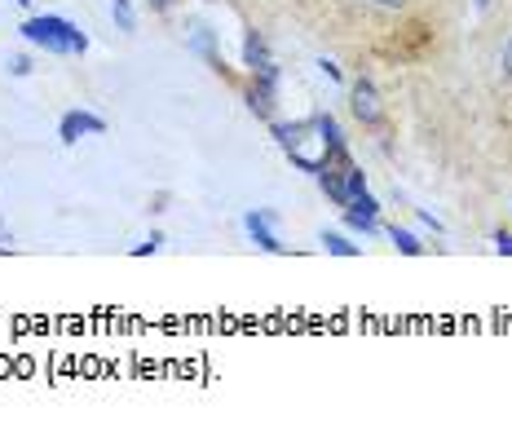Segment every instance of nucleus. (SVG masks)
<instances>
[{"instance_id": "1", "label": "nucleus", "mask_w": 512, "mask_h": 433, "mask_svg": "<svg viewBox=\"0 0 512 433\" xmlns=\"http://www.w3.org/2000/svg\"><path fill=\"white\" fill-rule=\"evenodd\" d=\"M18 36L27 40L31 49H45V54H58V58H84L89 54V36L62 14H31Z\"/></svg>"}, {"instance_id": "2", "label": "nucleus", "mask_w": 512, "mask_h": 433, "mask_svg": "<svg viewBox=\"0 0 512 433\" xmlns=\"http://www.w3.org/2000/svg\"><path fill=\"white\" fill-rule=\"evenodd\" d=\"M314 177H318V190H323L336 208H345L349 199L367 190V173L354 164V155H327Z\"/></svg>"}, {"instance_id": "3", "label": "nucleus", "mask_w": 512, "mask_h": 433, "mask_svg": "<svg viewBox=\"0 0 512 433\" xmlns=\"http://www.w3.org/2000/svg\"><path fill=\"white\" fill-rule=\"evenodd\" d=\"M279 62H265V67L248 71V80H243V102H248V111L256 115V120L270 124L274 111H279Z\"/></svg>"}, {"instance_id": "4", "label": "nucleus", "mask_w": 512, "mask_h": 433, "mask_svg": "<svg viewBox=\"0 0 512 433\" xmlns=\"http://www.w3.org/2000/svg\"><path fill=\"white\" fill-rule=\"evenodd\" d=\"M349 111H354L358 124L371 129V133H380L384 120H389V115H384V102H380V89L367 76H358L354 84H349Z\"/></svg>"}, {"instance_id": "5", "label": "nucleus", "mask_w": 512, "mask_h": 433, "mask_svg": "<svg viewBox=\"0 0 512 433\" xmlns=\"http://www.w3.org/2000/svg\"><path fill=\"white\" fill-rule=\"evenodd\" d=\"M274 221H279V217H274L270 208H248V213H243V230H248V239H252V244L261 248V252H270V257H283L287 244L279 239Z\"/></svg>"}, {"instance_id": "6", "label": "nucleus", "mask_w": 512, "mask_h": 433, "mask_svg": "<svg viewBox=\"0 0 512 433\" xmlns=\"http://www.w3.org/2000/svg\"><path fill=\"white\" fill-rule=\"evenodd\" d=\"M345 226L349 230H358L362 239L367 235H380V204H376V195H371V190H362V195H354L345 204Z\"/></svg>"}, {"instance_id": "7", "label": "nucleus", "mask_w": 512, "mask_h": 433, "mask_svg": "<svg viewBox=\"0 0 512 433\" xmlns=\"http://www.w3.org/2000/svg\"><path fill=\"white\" fill-rule=\"evenodd\" d=\"M102 133H106V120H102V115H93V111H84V107L67 111L58 120V142L62 146H76L80 137H102Z\"/></svg>"}, {"instance_id": "8", "label": "nucleus", "mask_w": 512, "mask_h": 433, "mask_svg": "<svg viewBox=\"0 0 512 433\" xmlns=\"http://www.w3.org/2000/svg\"><path fill=\"white\" fill-rule=\"evenodd\" d=\"M309 120H314V133H318V142H323L327 155H349V137L332 111H314Z\"/></svg>"}, {"instance_id": "9", "label": "nucleus", "mask_w": 512, "mask_h": 433, "mask_svg": "<svg viewBox=\"0 0 512 433\" xmlns=\"http://www.w3.org/2000/svg\"><path fill=\"white\" fill-rule=\"evenodd\" d=\"M190 49H195V54L204 58L212 71H217V76H230L226 58H221V49H217V36H212V27H195V36H190Z\"/></svg>"}, {"instance_id": "10", "label": "nucleus", "mask_w": 512, "mask_h": 433, "mask_svg": "<svg viewBox=\"0 0 512 433\" xmlns=\"http://www.w3.org/2000/svg\"><path fill=\"white\" fill-rule=\"evenodd\" d=\"M270 62V45H265V36L256 27L243 31V67L256 71V67H265Z\"/></svg>"}, {"instance_id": "11", "label": "nucleus", "mask_w": 512, "mask_h": 433, "mask_svg": "<svg viewBox=\"0 0 512 433\" xmlns=\"http://www.w3.org/2000/svg\"><path fill=\"white\" fill-rule=\"evenodd\" d=\"M384 235H389V244L402 252V257H424V244L411 235L407 226H384Z\"/></svg>"}, {"instance_id": "12", "label": "nucleus", "mask_w": 512, "mask_h": 433, "mask_svg": "<svg viewBox=\"0 0 512 433\" xmlns=\"http://www.w3.org/2000/svg\"><path fill=\"white\" fill-rule=\"evenodd\" d=\"M323 248L332 252V257H362V244H354V239H345L340 230H323Z\"/></svg>"}, {"instance_id": "13", "label": "nucleus", "mask_w": 512, "mask_h": 433, "mask_svg": "<svg viewBox=\"0 0 512 433\" xmlns=\"http://www.w3.org/2000/svg\"><path fill=\"white\" fill-rule=\"evenodd\" d=\"M111 18L120 23L124 36H133L137 31V14H133V0H111Z\"/></svg>"}, {"instance_id": "14", "label": "nucleus", "mask_w": 512, "mask_h": 433, "mask_svg": "<svg viewBox=\"0 0 512 433\" xmlns=\"http://www.w3.org/2000/svg\"><path fill=\"white\" fill-rule=\"evenodd\" d=\"M159 248H164V235H159V230H151V239H146V244H137L133 257H151V252H159Z\"/></svg>"}, {"instance_id": "15", "label": "nucleus", "mask_w": 512, "mask_h": 433, "mask_svg": "<svg viewBox=\"0 0 512 433\" xmlns=\"http://www.w3.org/2000/svg\"><path fill=\"white\" fill-rule=\"evenodd\" d=\"M9 71H14V76H31V58L27 54H14V58H9Z\"/></svg>"}, {"instance_id": "16", "label": "nucleus", "mask_w": 512, "mask_h": 433, "mask_svg": "<svg viewBox=\"0 0 512 433\" xmlns=\"http://www.w3.org/2000/svg\"><path fill=\"white\" fill-rule=\"evenodd\" d=\"M499 67H504V76L512 80V36L504 40V54H499Z\"/></svg>"}, {"instance_id": "17", "label": "nucleus", "mask_w": 512, "mask_h": 433, "mask_svg": "<svg viewBox=\"0 0 512 433\" xmlns=\"http://www.w3.org/2000/svg\"><path fill=\"white\" fill-rule=\"evenodd\" d=\"M495 248L504 252V257H512V235H508V230H495Z\"/></svg>"}, {"instance_id": "18", "label": "nucleus", "mask_w": 512, "mask_h": 433, "mask_svg": "<svg viewBox=\"0 0 512 433\" xmlns=\"http://www.w3.org/2000/svg\"><path fill=\"white\" fill-rule=\"evenodd\" d=\"M318 67H323V76H327V80H336V84H340V80H345V76H340V67H336V62H332V58H323V62H318Z\"/></svg>"}, {"instance_id": "19", "label": "nucleus", "mask_w": 512, "mask_h": 433, "mask_svg": "<svg viewBox=\"0 0 512 433\" xmlns=\"http://www.w3.org/2000/svg\"><path fill=\"white\" fill-rule=\"evenodd\" d=\"M420 221H424V226H429V230H433V235H442V221H437L433 213H420Z\"/></svg>"}, {"instance_id": "20", "label": "nucleus", "mask_w": 512, "mask_h": 433, "mask_svg": "<svg viewBox=\"0 0 512 433\" xmlns=\"http://www.w3.org/2000/svg\"><path fill=\"white\" fill-rule=\"evenodd\" d=\"M371 5H380V9H407V0H371Z\"/></svg>"}, {"instance_id": "21", "label": "nucleus", "mask_w": 512, "mask_h": 433, "mask_svg": "<svg viewBox=\"0 0 512 433\" xmlns=\"http://www.w3.org/2000/svg\"><path fill=\"white\" fill-rule=\"evenodd\" d=\"M177 5V0H151V9H155V14H168V9H173Z\"/></svg>"}, {"instance_id": "22", "label": "nucleus", "mask_w": 512, "mask_h": 433, "mask_svg": "<svg viewBox=\"0 0 512 433\" xmlns=\"http://www.w3.org/2000/svg\"><path fill=\"white\" fill-rule=\"evenodd\" d=\"M473 5H477V9H490V0H473Z\"/></svg>"}, {"instance_id": "23", "label": "nucleus", "mask_w": 512, "mask_h": 433, "mask_svg": "<svg viewBox=\"0 0 512 433\" xmlns=\"http://www.w3.org/2000/svg\"><path fill=\"white\" fill-rule=\"evenodd\" d=\"M14 5H31V0H14Z\"/></svg>"}, {"instance_id": "24", "label": "nucleus", "mask_w": 512, "mask_h": 433, "mask_svg": "<svg viewBox=\"0 0 512 433\" xmlns=\"http://www.w3.org/2000/svg\"><path fill=\"white\" fill-rule=\"evenodd\" d=\"M208 5H212V0H208Z\"/></svg>"}]
</instances>
